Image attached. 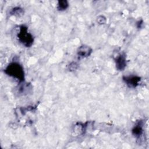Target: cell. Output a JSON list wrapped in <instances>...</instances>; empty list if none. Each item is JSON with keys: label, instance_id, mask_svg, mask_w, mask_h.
<instances>
[{"label": "cell", "instance_id": "6da1fadb", "mask_svg": "<svg viewBox=\"0 0 149 149\" xmlns=\"http://www.w3.org/2000/svg\"><path fill=\"white\" fill-rule=\"evenodd\" d=\"M4 72L8 76L13 77L20 81H23L24 80V74L23 68L19 63L12 62L9 64Z\"/></svg>", "mask_w": 149, "mask_h": 149}, {"label": "cell", "instance_id": "7a4b0ae2", "mask_svg": "<svg viewBox=\"0 0 149 149\" xmlns=\"http://www.w3.org/2000/svg\"><path fill=\"white\" fill-rule=\"evenodd\" d=\"M17 37L20 42L25 47H29L31 46L33 43V37L28 32L27 27L24 26H21L19 27V31L17 33Z\"/></svg>", "mask_w": 149, "mask_h": 149}, {"label": "cell", "instance_id": "3957f363", "mask_svg": "<svg viewBox=\"0 0 149 149\" xmlns=\"http://www.w3.org/2000/svg\"><path fill=\"white\" fill-rule=\"evenodd\" d=\"M123 80L129 87L135 88L139 85L141 78L137 76H123Z\"/></svg>", "mask_w": 149, "mask_h": 149}, {"label": "cell", "instance_id": "277c9868", "mask_svg": "<svg viewBox=\"0 0 149 149\" xmlns=\"http://www.w3.org/2000/svg\"><path fill=\"white\" fill-rule=\"evenodd\" d=\"M116 68L118 70H123L126 66V56L124 54H120L115 59Z\"/></svg>", "mask_w": 149, "mask_h": 149}, {"label": "cell", "instance_id": "5b68a950", "mask_svg": "<svg viewBox=\"0 0 149 149\" xmlns=\"http://www.w3.org/2000/svg\"><path fill=\"white\" fill-rule=\"evenodd\" d=\"M92 52V49L87 45L80 46L77 50V55L79 58H86L90 55Z\"/></svg>", "mask_w": 149, "mask_h": 149}, {"label": "cell", "instance_id": "8992f818", "mask_svg": "<svg viewBox=\"0 0 149 149\" xmlns=\"http://www.w3.org/2000/svg\"><path fill=\"white\" fill-rule=\"evenodd\" d=\"M143 133V122L141 121H139L133 128L132 134L136 137H140Z\"/></svg>", "mask_w": 149, "mask_h": 149}, {"label": "cell", "instance_id": "52a82bcc", "mask_svg": "<svg viewBox=\"0 0 149 149\" xmlns=\"http://www.w3.org/2000/svg\"><path fill=\"white\" fill-rule=\"evenodd\" d=\"M69 6V3L67 1L65 0H61L59 1L58 3V6H57V9L59 10L62 11L64 10H66Z\"/></svg>", "mask_w": 149, "mask_h": 149}, {"label": "cell", "instance_id": "ba28073f", "mask_svg": "<svg viewBox=\"0 0 149 149\" xmlns=\"http://www.w3.org/2000/svg\"><path fill=\"white\" fill-rule=\"evenodd\" d=\"M11 14L15 16H20L23 14V10L20 7H15L11 11Z\"/></svg>", "mask_w": 149, "mask_h": 149}, {"label": "cell", "instance_id": "9c48e42d", "mask_svg": "<svg viewBox=\"0 0 149 149\" xmlns=\"http://www.w3.org/2000/svg\"><path fill=\"white\" fill-rule=\"evenodd\" d=\"M78 68V64L76 62H71L69 65H68V70L70 72L74 71Z\"/></svg>", "mask_w": 149, "mask_h": 149}, {"label": "cell", "instance_id": "30bf717a", "mask_svg": "<svg viewBox=\"0 0 149 149\" xmlns=\"http://www.w3.org/2000/svg\"><path fill=\"white\" fill-rule=\"evenodd\" d=\"M97 22L100 24H104L106 22V19L104 16H99L97 17Z\"/></svg>", "mask_w": 149, "mask_h": 149}, {"label": "cell", "instance_id": "8fae6325", "mask_svg": "<svg viewBox=\"0 0 149 149\" xmlns=\"http://www.w3.org/2000/svg\"><path fill=\"white\" fill-rule=\"evenodd\" d=\"M142 23H143V22H142V20H141V21H139L138 22H137V24H139V26H137L139 28H140V27H141V24H142Z\"/></svg>", "mask_w": 149, "mask_h": 149}]
</instances>
